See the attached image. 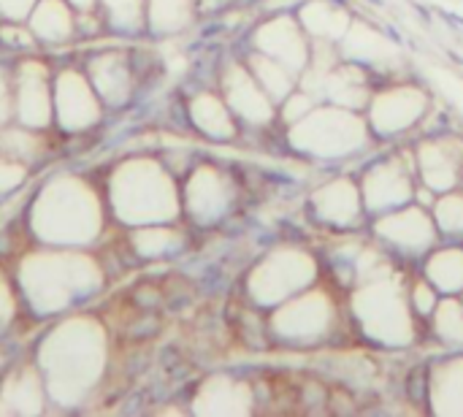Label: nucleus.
Segmentation results:
<instances>
[{
    "instance_id": "f257e3e1",
    "label": "nucleus",
    "mask_w": 463,
    "mask_h": 417,
    "mask_svg": "<svg viewBox=\"0 0 463 417\" xmlns=\"http://www.w3.org/2000/svg\"><path fill=\"white\" fill-rule=\"evenodd\" d=\"M315 277V261L301 252H279L252 280V290L260 301H277L298 288H304Z\"/></svg>"
},
{
    "instance_id": "f03ea898",
    "label": "nucleus",
    "mask_w": 463,
    "mask_h": 417,
    "mask_svg": "<svg viewBox=\"0 0 463 417\" xmlns=\"http://www.w3.org/2000/svg\"><path fill=\"white\" fill-rule=\"evenodd\" d=\"M358 315L372 334H380L393 342H404L410 331L402 296L388 285H372L369 290H364L358 296Z\"/></svg>"
},
{
    "instance_id": "7ed1b4c3",
    "label": "nucleus",
    "mask_w": 463,
    "mask_h": 417,
    "mask_svg": "<svg viewBox=\"0 0 463 417\" xmlns=\"http://www.w3.org/2000/svg\"><path fill=\"white\" fill-rule=\"evenodd\" d=\"M296 136H309V149L317 152H342L358 144L361 125L350 111H317L301 122Z\"/></svg>"
},
{
    "instance_id": "20e7f679",
    "label": "nucleus",
    "mask_w": 463,
    "mask_h": 417,
    "mask_svg": "<svg viewBox=\"0 0 463 417\" xmlns=\"http://www.w3.org/2000/svg\"><path fill=\"white\" fill-rule=\"evenodd\" d=\"M426 106L423 92L402 87V90H388L383 92L374 106H372V119L383 133H396L407 125H412Z\"/></svg>"
},
{
    "instance_id": "39448f33",
    "label": "nucleus",
    "mask_w": 463,
    "mask_h": 417,
    "mask_svg": "<svg viewBox=\"0 0 463 417\" xmlns=\"http://www.w3.org/2000/svg\"><path fill=\"white\" fill-rule=\"evenodd\" d=\"M258 43L260 49L279 60L282 65L288 68H301L304 60H307V46H304V38L298 33V27L290 22V19H277L271 24H266L260 33H258Z\"/></svg>"
},
{
    "instance_id": "423d86ee",
    "label": "nucleus",
    "mask_w": 463,
    "mask_h": 417,
    "mask_svg": "<svg viewBox=\"0 0 463 417\" xmlns=\"http://www.w3.org/2000/svg\"><path fill=\"white\" fill-rule=\"evenodd\" d=\"M328 307L323 304V299H301L290 307H285L274 323L277 331L285 336H309V334H320L328 326Z\"/></svg>"
},
{
    "instance_id": "0eeeda50",
    "label": "nucleus",
    "mask_w": 463,
    "mask_h": 417,
    "mask_svg": "<svg viewBox=\"0 0 463 417\" xmlns=\"http://www.w3.org/2000/svg\"><path fill=\"white\" fill-rule=\"evenodd\" d=\"M380 233L407 250H423L434 242V228L423 212H399L380 223Z\"/></svg>"
},
{
    "instance_id": "6e6552de",
    "label": "nucleus",
    "mask_w": 463,
    "mask_h": 417,
    "mask_svg": "<svg viewBox=\"0 0 463 417\" xmlns=\"http://www.w3.org/2000/svg\"><path fill=\"white\" fill-rule=\"evenodd\" d=\"M228 98L231 103L252 122H266L271 117V100L269 92L260 90L241 68H233L228 76Z\"/></svg>"
},
{
    "instance_id": "1a4fd4ad",
    "label": "nucleus",
    "mask_w": 463,
    "mask_h": 417,
    "mask_svg": "<svg viewBox=\"0 0 463 417\" xmlns=\"http://www.w3.org/2000/svg\"><path fill=\"white\" fill-rule=\"evenodd\" d=\"M407 195H410V179L399 168V163H385V166L374 168L366 179V198L374 209L404 204Z\"/></svg>"
},
{
    "instance_id": "9d476101",
    "label": "nucleus",
    "mask_w": 463,
    "mask_h": 417,
    "mask_svg": "<svg viewBox=\"0 0 463 417\" xmlns=\"http://www.w3.org/2000/svg\"><path fill=\"white\" fill-rule=\"evenodd\" d=\"M317 209L323 217L334 220V223H350L353 217H358V193L350 182H334L326 190L317 193Z\"/></svg>"
},
{
    "instance_id": "9b49d317",
    "label": "nucleus",
    "mask_w": 463,
    "mask_h": 417,
    "mask_svg": "<svg viewBox=\"0 0 463 417\" xmlns=\"http://www.w3.org/2000/svg\"><path fill=\"white\" fill-rule=\"evenodd\" d=\"M60 117L79 128V125H87L90 119H95V106H92V98L87 92V87L76 79V76H68L60 81Z\"/></svg>"
},
{
    "instance_id": "f8f14e48",
    "label": "nucleus",
    "mask_w": 463,
    "mask_h": 417,
    "mask_svg": "<svg viewBox=\"0 0 463 417\" xmlns=\"http://www.w3.org/2000/svg\"><path fill=\"white\" fill-rule=\"evenodd\" d=\"M420 166L429 187H450L456 182V160L442 149V144H429L420 152Z\"/></svg>"
},
{
    "instance_id": "ddd939ff",
    "label": "nucleus",
    "mask_w": 463,
    "mask_h": 417,
    "mask_svg": "<svg viewBox=\"0 0 463 417\" xmlns=\"http://www.w3.org/2000/svg\"><path fill=\"white\" fill-rule=\"evenodd\" d=\"M429 277L437 288L453 293L463 290V252L461 250H445L431 258L429 263Z\"/></svg>"
},
{
    "instance_id": "4468645a",
    "label": "nucleus",
    "mask_w": 463,
    "mask_h": 417,
    "mask_svg": "<svg viewBox=\"0 0 463 417\" xmlns=\"http://www.w3.org/2000/svg\"><path fill=\"white\" fill-rule=\"evenodd\" d=\"M33 27H35V33L41 38L57 41V38H65L71 33V16H68L62 3L46 0V3L38 5V11L33 16Z\"/></svg>"
},
{
    "instance_id": "2eb2a0df",
    "label": "nucleus",
    "mask_w": 463,
    "mask_h": 417,
    "mask_svg": "<svg viewBox=\"0 0 463 417\" xmlns=\"http://www.w3.org/2000/svg\"><path fill=\"white\" fill-rule=\"evenodd\" d=\"M304 19H307V24H309V30L312 33H317V35H342L347 27V19H345V14L342 11H336L334 5H328V3H309V8L304 11Z\"/></svg>"
},
{
    "instance_id": "dca6fc26",
    "label": "nucleus",
    "mask_w": 463,
    "mask_h": 417,
    "mask_svg": "<svg viewBox=\"0 0 463 417\" xmlns=\"http://www.w3.org/2000/svg\"><path fill=\"white\" fill-rule=\"evenodd\" d=\"M19 103H22V114L27 122L33 125H43L46 122V98H43V81L38 73H24L22 79V95H19Z\"/></svg>"
},
{
    "instance_id": "f3484780",
    "label": "nucleus",
    "mask_w": 463,
    "mask_h": 417,
    "mask_svg": "<svg viewBox=\"0 0 463 417\" xmlns=\"http://www.w3.org/2000/svg\"><path fill=\"white\" fill-rule=\"evenodd\" d=\"M193 114H195V119H198V125L203 128V130H209V133H214V136H231L233 133V128H231V119H228V111L222 109V103L220 100H214V98H209V95H203V98H198L195 100V106H193Z\"/></svg>"
},
{
    "instance_id": "a211bd4d",
    "label": "nucleus",
    "mask_w": 463,
    "mask_h": 417,
    "mask_svg": "<svg viewBox=\"0 0 463 417\" xmlns=\"http://www.w3.org/2000/svg\"><path fill=\"white\" fill-rule=\"evenodd\" d=\"M95 79L109 100H119L128 90V71L117 65V57H103L100 62H95Z\"/></svg>"
},
{
    "instance_id": "6ab92c4d",
    "label": "nucleus",
    "mask_w": 463,
    "mask_h": 417,
    "mask_svg": "<svg viewBox=\"0 0 463 417\" xmlns=\"http://www.w3.org/2000/svg\"><path fill=\"white\" fill-rule=\"evenodd\" d=\"M255 68H258V76H260L266 92H271V95H288L290 92L293 76H290L288 65H282L271 57V60H255Z\"/></svg>"
},
{
    "instance_id": "aec40b11",
    "label": "nucleus",
    "mask_w": 463,
    "mask_h": 417,
    "mask_svg": "<svg viewBox=\"0 0 463 417\" xmlns=\"http://www.w3.org/2000/svg\"><path fill=\"white\" fill-rule=\"evenodd\" d=\"M437 328L445 339L463 342V307L456 301H448L437 312Z\"/></svg>"
},
{
    "instance_id": "412c9836",
    "label": "nucleus",
    "mask_w": 463,
    "mask_h": 417,
    "mask_svg": "<svg viewBox=\"0 0 463 417\" xmlns=\"http://www.w3.org/2000/svg\"><path fill=\"white\" fill-rule=\"evenodd\" d=\"M445 396V404L442 410L448 407V402H458V412L463 410L461 396H463V366L456 364V366H448L442 372V380H439V388H437V399Z\"/></svg>"
},
{
    "instance_id": "4be33fe9",
    "label": "nucleus",
    "mask_w": 463,
    "mask_h": 417,
    "mask_svg": "<svg viewBox=\"0 0 463 417\" xmlns=\"http://www.w3.org/2000/svg\"><path fill=\"white\" fill-rule=\"evenodd\" d=\"M439 225L448 231H463V195H448L437 206Z\"/></svg>"
},
{
    "instance_id": "5701e85b",
    "label": "nucleus",
    "mask_w": 463,
    "mask_h": 417,
    "mask_svg": "<svg viewBox=\"0 0 463 417\" xmlns=\"http://www.w3.org/2000/svg\"><path fill=\"white\" fill-rule=\"evenodd\" d=\"M288 119H301L304 114H312L309 111V98L307 95H293L290 92V100H288Z\"/></svg>"
},
{
    "instance_id": "b1692460",
    "label": "nucleus",
    "mask_w": 463,
    "mask_h": 417,
    "mask_svg": "<svg viewBox=\"0 0 463 417\" xmlns=\"http://www.w3.org/2000/svg\"><path fill=\"white\" fill-rule=\"evenodd\" d=\"M109 5H111L114 16L122 22H128L138 14V0H109Z\"/></svg>"
},
{
    "instance_id": "393cba45",
    "label": "nucleus",
    "mask_w": 463,
    "mask_h": 417,
    "mask_svg": "<svg viewBox=\"0 0 463 417\" xmlns=\"http://www.w3.org/2000/svg\"><path fill=\"white\" fill-rule=\"evenodd\" d=\"M415 304H418V312H431V309H434L437 299H434V293H431V285H418V290H415Z\"/></svg>"
},
{
    "instance_id": "a878e982",
    "label": "nucleus",
    "mask_w": 463,
    "mask_h": 417,
    "mask_svg": "<svg viewBox=\"0 0 463 417\" xmlns=\"http://www.w3.org/2000/svg\"><path fill=\"white\" fill-rule=\"evenodd\" d=\"M30 3H33V0H0V8H3V14H8V16H22V14H27Z\"/></svg>"
},
{
    "instance_id": "bb28decb",
    "label": "nucleus",
    "mask_w": 463,
    "mask_h": 417,
    "mask_svg": "<svg viewBox=\"0 0 463 417\" xmlns=\"http://www.w3.org/2000/svg\"><path fill=\"white\" fill-rule=\"evenodd\" d=\"M73 3H76L79 8H90V5H92V0H73Z\"/></svg>"
}]
</instances>
